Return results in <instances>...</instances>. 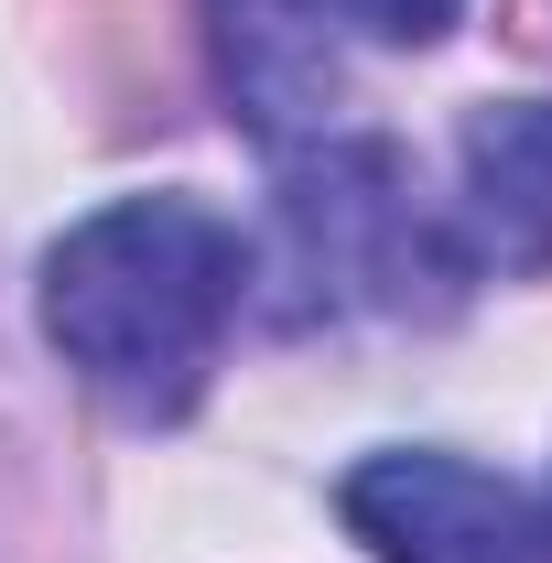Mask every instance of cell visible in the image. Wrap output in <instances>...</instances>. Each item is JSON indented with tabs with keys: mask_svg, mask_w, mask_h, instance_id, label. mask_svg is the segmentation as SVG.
<instances>
[{
	"mask_svg": "<svg viewBox=\"0 0 552 563\" xmlns=\"http://www.w3.org/2000/svg\"><path fill=\"white\" fill-rule=\"evenodd\" d=\"M336 509L379 563H552V520L455 455H368Z\"/></svg>",
	"mask_w": 552,
	"mask_h": 563,
	"instance_id": "3",
	"label": "cell"
},
{
	"mask_svg": "<svg viewBox=\"0 0 552 563\" xmlns=\"http://www.w3.org/2000/svg\"><path fill=\"white\" fill-rule=\"evenodd\" d=\"M281 272L314 282V303H433L466 282V239L390 141H325L281 163Z\"/></svg>",
	"mask_w": 552,
	"mask_h": 563,
	"instance_id": "2",
	"label": "cell"
},
{
	"mask_svg": "<svg viewBox=\"0 0 552 563\" xmlns=\"http://www.w3.org/2000/svg\"><path fill=\"white\" fill-rule=\"evenodd\" d=\"M250 303V239L196 196H120L44 250V336L131 422H185Z\"/></svg>",
	"mask_w": 552,
	"mask_h": 563,
	"instance_id": "1",
	"label": "cell"
},
{
	"mask_svg": "<svg viewBox=\"0 0 552 563\" xmlns=\"http://www.w3.org/2000/svg\"><path fill=\"white\" fill-rule=\"evenodd\" d=\"M314 11H336V22L379 33V44H433V33H455L466 0H314Z\"/></svg>",
	"mask_w": 552,
	"mask_h": 563,
	"instance_id": "5",
	"label": "cell"
},
{
	"mask_svg": "<svg viewBox=\"0 0 552 563\" xmlns=\"http://www.w3.org/2000/svg\"><path fill=\"white\" fill-rule=\"evenodd\" d=\"M466 250L509 272H552V109H477L466 120Z\"/></svg>",
	"mask_w": 552,
	"mask_h": 563,
	"instance_id": "4",
	"label": "cell"
}]
</instances>
